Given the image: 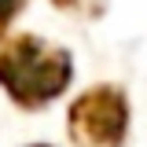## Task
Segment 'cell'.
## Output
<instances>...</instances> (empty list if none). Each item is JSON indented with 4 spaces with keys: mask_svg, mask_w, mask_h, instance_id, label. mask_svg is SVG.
I'll use <instances>...</instances> for the list:
<instances>
[{
    "mask_svg": "<svg viewBox=\"0 0 147 147\" xmlns=\"http://www.w3.org/2000/svg\"><path fill=\"white\" fill-rule=\"evenodd\" d=\"M77 63L66 44L40 33H7L0 40V92L22 114H40L70 92Z\"/></svg>",
    "mask_w": 147,
    "mask_h": 147,
    "instance_id": "6da1fadb",
    "label": "cell"
},
{
    "mask_svg": "<svg viewBox=\"0 0 147 147\" xmlns=\"http://www.w3.org/2000/svg\"><path fill=\"white\" fill-rule=\"evenodd\" d=\"M132 129L129 92L114 81H99L77 92L66 107V140L74 147H125Z\"/></svg>",
    "mask_w": 147,
    "mask_h": 147,
    "instance_id": "7a4b0ae2",
    "label": "cell"
},
{
    "mask_svg": "<svg viewBox=\"0 0 147 147\" xmlns=\"http://www.w3.org/2000/svg\"><path fill=\"white\" fill-rule=\"evenodd\" d=\"M26 4H30V0H0V40L11 33V26H15V18L26 11Z\"/></svg>",
    "mask_w": 147,
    "mask_h": 147,
    "instance_id": "3957f363",
    "label": "cell"
},
{
    "mask_svg": "<svg viewBox=\"0 0 147 147\" xmlns=\"http://www.w3.org/2000/svg\"><path fill=\"white\" fill-rule=\"evenodd\" d=\"M55 11H66V15H81V18H96L99 7H92V0H48Z\"/></svg>",
    "mask_w": 147,
    "mask_h": 147,
    "instance_id": "277c9868",
    "label": "cell"
},
{
    "mask_svg": "<svg viewBox=\"0 0 147 147\" xmlns=\"http://www.w3.org/2000/svg\"><path fill=\"white\" fill-rule=\"evenodd\" d=\"M26 147H55V144H26Z\"/></svg>",
    "mask_w": 147,
    "mask_h": 147,
    "instance_id": "5b68a950",
    "label": "cell"
}]
</instances>
